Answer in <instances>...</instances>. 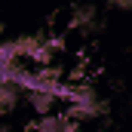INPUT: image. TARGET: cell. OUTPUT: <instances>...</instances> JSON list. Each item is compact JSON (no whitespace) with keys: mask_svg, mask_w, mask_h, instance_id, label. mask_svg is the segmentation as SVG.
I'll return each mask as SVG.
<instances>
[{"mask_svg":"<svg viewBox=\"0 0 132 132\" xmlns=\"http://www.w3.org/2000/svg\"><path fill=\"white\" fill-rule=\"evenodd\" d=\"M108 3V9H117V12H126L132 6V0H104Z\"/></svg>","mask_w":132,"mask_h":132,"instance_id":"obj_2","label":"cell"},{"mask_svg":"<svg viewBox=\"0 0 132 132\" xmlns=\"http://www.w3.org/2000/svg\"><path fill=\"white\" fill-rule=\"evenodd\" d=\"M68 28L74 34H83V37H92L101 31V9L95 3H77L71 9V19H68Z\"/></svg>","mask_w":132,"mask_h":132,"instance_id":"obj_1","label":"cell"}]
</instances>
